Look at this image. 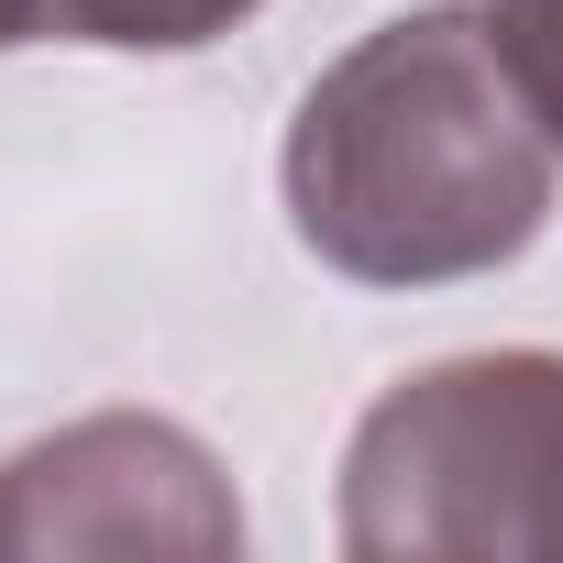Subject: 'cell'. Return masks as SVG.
Here are the masks:
<instances>
[{"mask_svg":"<svg viewBox=\"0 0 563 563\" xmlns=\"http://www.w3.org/2000/svg\"><path fill=\"white\" fill-rule=\"evenodd\" d=\"M0 552H177V563H221L243 552V508L232 475L210 464L199 431L177 420H78L56 442H23L0 464Z\"/></svg>","mask_w":563,"mask_h":563,"instance_id":"3957f363","label":"cell"},{"mask_svg":"<svg viewBox=\"0 0 563 563\" xmlns=\"http://www.w3.org/2000/svg\"><path fill=\"white\" fill-rule=\"evenodd\" d=\"M12 45H45V0H0V56Z\"/></svg>","mask_w":563,"mask_h":563,"instance_id":"8992f818","label":"cell"},{"mask_svg":"<svg viewBox=\"0 0 563 563\" xmlns=\"http://www.w3.org/2000/svg\"><path fill=\"white\" fill-rule=\"evenodd\" d=\"M552 166L563 144L530 111L497 23L431 0L310 78L288 122V221L354 288H453L541 243Z\"/></svg>","mask_w":563,"mask_h":563,"instance_id":"6da1fadb","label":"cell"},{"mask_svg":"<svg viewBox=\"0 0 563 563\" xmlns=\"http://www.w3.org/2000/svg\"><path fill=\"white\" fill-rule=\"evenodd\" d=\"M365 563H563V354H464L387 387L343 453Z\"/></svg>","mask_w":563,"mask_h":563,"instance_id":"7a4b0ae2","label":"cell"},{"mask_svg":"<svg viewBox=\"0 0 563 563\" xmlns=\"http://www.w3.org/2000/svg\"><path fill=\"white\" fill-rule=\"evenodd\" d=\"M486 23H497V45H508L530 111H541L552 144H563V0H486Z\"/></svg>","mask_w":563,"mask_h":563,"instance_id":"5b68a950","label":"cell"},{"mask_svg":"<svg viewBox=\"0 0 563 563\" xmlns=\"http://www.w3.org/2000/svg\"><path fill=\"white\" fill-rule=\"evenodd\" d=\"M265 0H45V34L67 45H122V56H188L210 34H232Z\"/></svg>","mask_w":563,"mask_h":563,"instance_id":"277c9868","label":"cell"}]
</instances>
